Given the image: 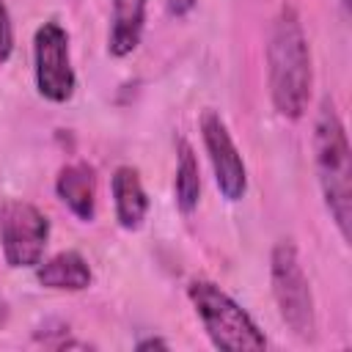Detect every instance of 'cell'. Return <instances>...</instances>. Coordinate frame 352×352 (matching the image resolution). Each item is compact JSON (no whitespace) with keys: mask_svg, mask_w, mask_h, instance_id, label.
Returning <instances> with one entry per match:
<instances>
[{"mask_svg":"<svg viewBox=\"0 0 352 352\" xmlns=\"http://www.w3.org/2000/svg\"><path fill=\"white\" fill-rule=\"evenodd\" d=\"M36 88L47 102L63 104L74 96L77 74L69 52V33L58 22H44L33 36Z\"/></svg>","mask_w":352,"mask_h":352,"instance_id":"obj_6","label":"cell"},{"mask_svg":"<svg viewBox=\"0 0 352 352\" xmlns=\"http://www.w3.org/2000/svg\"><path fill=\"white\" fill-rule=\"evenodd\" d=\"M36 280L44 289L55 292H82L91 286L94 275L88 261L77 250H60L52 258L36 264Z\"/></svg>","mask_w":352,"mask_h":352,"instance_id":"obj_10","label":"cell"},{"mask_svg":"<svg viewBox=\"0 0 352 352\" xmlns=\"http://www.w3.org/2000/svg\"><path fill=\"white\" fill-rule=\"evenodd\" d=\"M110 190H113V206H116L118 226L124 231H138L148 212V195L143 190L140 173L132 165H118L110 179Z\"/></svg>","mask_w":352,"mask_h":352,"instance_id":"obj_9","label":"cell"},{"mask_svg":"<svg viewBox=\"0 0 352 352\" xmlns=\"http://www.w3.org/2000/svg\"><path fill=\"white\" fill-rule=\"evenodd\" d=\"M173 195H176L179 212H184V214L195 212V206L201 201V168H198V157H195L192 146L184 138L176 140V182H173Z\"/></svg>","mask_w":352,"mask_h":352,"instance_id":"obj_12","label":"cell"},{"mask_svg":"<svg viewBox=\"0 0 352 352\" xmlns=\"http://www.w3.org/2000/svg\"><path fill=\"white\" fill-rule=\"evenodd\" d=\"M187 297L217 349H267V338L250 314L212 280H192Z\"/></svg>","mask_w":352,"mask_h":352,"instance_id":"obj_3","label":"cell"},{"mask_svg":"<svg viewBox=\"0 0 352 352\" xmlns=\"http://www.w3.org/2000/svg\"><path fill=\"white\" fill-rule=\"evenodd\" d=\"M341 6H344V14H349V0H341Z\"/></svg>","mask_w":352,"mask_h":352,"instance_id":"obj_17","label":"cell"},{"mask_svg":"<svg viewBox=\"0 0 352 352\" xmlns=\"http://www.w3.org/2000/svg\"><path fill=\"white\" fill-rule=\"evenodd\" d=\"M55 192L77 220L91 223L96 217V173L88 162L63 165L55 176Z\"/></svg>","mask_w":352,"mask_h":352,"instance_id":"obj_8","label":"cell"},{"mask_svg":"<svg viewBox=\"0 0 352 352\" xmlns=\"http://www.w3.org/2000/svg\"><path fill=\"white\" fill-rule=\"evenodd\" d=\"M154 346L165 349L168 341H165V338H143V341H138V349H140V352H143V349H154Z\"/></svg>","mask_w":352,"mask_h":352,"instance_id":"obj_15","label":"cell"},{"mask_svg":"<svg viewBox=\"0 0 352 352\" xmlns=\"http://www.w3.org/2000/svg\"><path fill=\"white\" fill-rule=\"evenodd\" d=\"M270 280H272V297H275V305H278L283 324L300 341H314V336H316L314 294H311L308 275L302 270L300 253H297L292 239H283L272 248Z\"/></svg>","mask_w":352,"mask_h":352,"instance_id":"obj_4","label":"cell"},{"mask_svg":"<svg viewBox=\"0 0 352 352\" xmlns=\"http://www.w3.org/2000/svg\"><path fill=\"white\" fill-rule=\"evenodd\" d=\"M201 138H204V146H206V154L214 170L217 190L223 192L226 201H239L248 190V170H245L242 154L226 121L214 110H206L201 116Z\"/></svg>","mask_w":352,"mask_h":352,"instance_id":"obj_7","label":"cell"},{"mask_svg":"<svg viewBox=\"0 0 352 352\" xmlns=\"http://www.w3.org/2000/svg\"><path fill=\"white\" fill-rule=\"evenodd\" d=\"M165 8H168L170 16L182 19V16H187L195 8V0H165Z\"/></svg>","mask_w":352,"mask_h":352,"instance_id":"obj_14","label":"cell"},{"mask_svg":"<svg viewBox=\"0 0 352 352\" xmlns=\"http://www.w3.org/2000/svg\"><path fill=\"white\" fill-rule=\"evenodd\" d=\"M267 72H270V96L278 116L297 121L308 110L314 66L311 47L300 14L292 6H283L272 22L267 44Z\"/></svg>","mask_w":352,"mask_h":352,"instance_id":"obj_1","label":"cell"},{"mask_svg":"<svg viewBox=\"0 0 352 352\" xmlns=\"http://www.w3.org/2000/svg\"><path fill=\"white\" fill-rule=\"evenodd\" d=\"M11 52H14V25H11L8 6L0 0V66L11 58Z\"/></svg>","mask_w":352,"mask_h":352,"instance_id":"obj_13","label":"cell"},{"mask_svg":"<svg viewBox=\"0 0 352 352\" xmlns=\"http://www.w3.org/2000/svg\"><path fill=\"white\" fill-rule=\"evenodd\" d=\"M6 322V305H3V300H0V324Z\"/></svg>","mask_w":352,"mask_h":352,"instance_id":"obj_16","label":"cell"},{"mask_svg":"<svg viewBox=\"0 0 352 352\" xmlns=\"http://www.w3.org/2000/svg\"><path fill=\"white\" fill-rule=\"evenodd\" d=\"M314 162L324 206L346 242L352 228V154L333 99H322L314 118Z\"/></svg>","mask_w":352,"mask_h":352,"instance_id":"obj_2","label":"cell"},{"mask_svg":"<svg viewBox=\"0 0 352 352\" xmlns=\"http://www.w3.org/2000/svg\"><path fill=\"white\" fill-rule=\"evenodd\" d=\"M50 239L47 214L30 201L8 198L0 204V245L8 267L36 270Z\"/></svg>","mask_w":352,"mask_h":352,"instance_id":"obj_5","label":"cell"},{"mask_svg":"<svg viewBox=\"0 0 352 352\" xmlns=\"http://www.w3.org/2000/svg\"><path fill=\"white\" fill-rule=\"evenodd\" d=\"M146 3L148 0H113V19H110V36H107V52L113 58H126L140 44Z\"/></svg>","mask_w":352,"mask_h":352,"instance_id":"obj_11","label":"cell"}]
</instances>
